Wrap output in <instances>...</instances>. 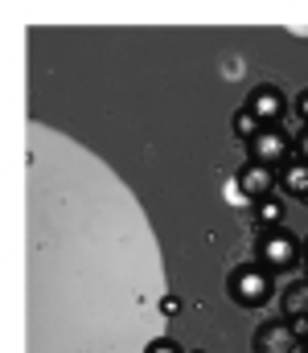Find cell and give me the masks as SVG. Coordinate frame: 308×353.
Instances as JSON below:
<instances>
[{"instance_id": "1", "label": "cell", "mask_w": 308, "mask_h": 353, "mask_svg": "<svg viewBox=\"0 0 308 353\" xmlns=\"http://www.w3.org/2000/svg\"><path fill=\"white\" fill-rule=\"evenodd\" d=\"M226 292L238 308H263L276 296V279L263 263H243L226 275Z\"/></svg>"}, {"instance_id": "2", "label": "cell", "mask_w": 308, "mask_h": 353, "mask_svg": "<svg viewBox=\"0 0 308 353\" xmlns=\"http://www.w3.org/2000/svg\"><path fill=\"white\" fill-rule=\"evenodd\" d=\"M255 255H259V263L267 267L271 275H276V271H296V263L305 259V243H300L292 230L276 226V230H263V234H259Z\"/></svg>"}, {"instance_id": "3", "label": "cell", "mask_w": 308, "mask_h": 353, "mask_svg": "<svg viewBox=\"0 0 308 353\" xmlns=\"http://www.w3.org/2000/svg\"><path fill=\"white\" fill-rule=\"evenodd\" d=\"M247 111H251L263 128H276V119L288 115V99H284V90L271 87V83H255L251 94H247Z\"/></svg>"}, {"instance_id": "4", "label": "cell", "mask_w": 308, "mask_h": 353, "mask_svg": "<svg viewBox=\"0 0 308 353\" xmlns=\"http://www.w3.org/2000/svg\"><path fill=\"white\" fill-rule=\"evenodd\" d=\"M247 152H251V161H259V165H288V157H292V136L284 132V128H263L251 144H247Z\"/></svg>"}, {"instance_id": "5", "label": "cell", "mask_w": 308, "mask_h": 353, "mask_svg": "<svg viewBox=\"0 0 308 353\" xmlns=\"http://www.w3.org/2000/svg\"><path fill=\"white\" fill-rule=\"evenodd\" d=\"M234 189L247 197V201H263V197H271L276 189H280V176L271 173L267 165H259V161H247L238 176H234Z\"/></svg>"}, {"instance_id": "6", "label": "cell", "mask_w": 308, "mask_h": 353, "mask_svg": "<svg viewBox=\"0 0 308 353\" xmlns=\"http://www.w3.org/2000/svg\"><path fill=\"white\" fill-rule=\"evenodd\" d=\"M296 337H292V329H288V321H267V325H259L255 329V337H251V353H296Z\"/></svg>"}, {"instance_id": "7", "label": "cell", "mask_w": 308, "mask_h": 353, "mask_svg": "<svg viewBox=\"0 0 308 353\" xmlns=\"http://www.w3.org/2000/svg\"><path fill=\"white\" fill-rule=\"evenodd\" d=\"M280 189H284L288 197H300V201H305L308 197V165L288 161V165L280 169Z\"/></svg>"}, {"instance_id": "8", "label": "cell", "mask_w": 308, "mask_h": 353, "mask_svg": "<svg viewBox=\"0 0 308 353\" xmlns=\"http://www.w3.org/2000/svg\"><path fill=\"white\" fill-rule=\"evenodd\" d=\"M284 214H288V205L271 193V197H263V201H255V218H259V226L263 230H276L280 222H284Z\"/></svg>"}, {"instance_id": "9", "label": "cell", "mask_w": 308, "mask_h": 353, "mask_svg": "<svg viewBox=\"0 0 308 353\" xmlns=\"http://www.w3.org/2000/svg\"><path fill=\"white\" fill-rule=\"evenodd\" d=\"M305 312H308V279H296V283H288V292H284V321L305 316Z\"/></svg>"}, {"instance_id": "10", "label": "cell", "mask_w": 308, "mask_h": 353, "mask_svg": "<svg viewBox=\"0 0 308 353\" xmlns=\"http://www.w3.org/2000/svg\"><path fill=\"white\" fill-rule=\"evenodd\" d=\"M259 132H263V123H259V119H255V115H251L247 107H238V111H234V136L251 144V140H255Z\"/></svg>"}, {"instance_id": "11", "label": "cell", "mask_w": 308, "mask_h": 353, "mask_svg": "<svg viewBox=\"0 0 308 353\" xmlns=\"http://www.w3.org/2000/svg\"><path fill=\"white\" fill-rule=\"evenodd\" d=\"M144 353H181V345H177L173 337H152V341H148V350H144Z\"/></svg>"}, {"instance_id": "12", "label": "cell", "mask_w": 308, "mask_h": 353, "mask_svg": "<svg viewBox=\"0 0 308 353\" xmlns=\"http://www.w3.org/2000/svg\"><path fill=\"white\" fill-rule=\"evenodd\" d=\"M288 329H292V337H296V341H308V312H305V316H292V321H288Z\"/></svg>"}, {"instance_id": "13", "label": "cell", "mask_w": 308, "mask_h": 353, "mask_svg": "<svg viewBox=\"0 0 308 353\" xmlns=\"http://www.w3.org/2000/svg\"><path fill=\"white\" fill-rule=\"evenodd\" d=\"M296 119L308 128V90H300V94H296Z\"/></svg>"}, {"instance_id": "14", "label": "cell", "mask_w": 308, "mask_h": 353, "mask_svg": "<svg viewBox=\"0 0 308 353\" xmlns=\"http://www.w3.org/2000/svg\"><path fill=\"white\" fill-rule=\"evenodd\" d=\"M296 157H300V165H308V128L300 132V140H296Z\"/></svg>"}, {"instance_id": "15", "label": "cell", "mask_w": 308, "mask_h": 353, "mask_svg": "<svg viewBox=\"0 0 308 353\" xmlns=\"http://www.w3.org/2000/svg\"><path fill=\"white\" fill-rule=\"evenodd\" d=\"M161 308H165V316H173V312H177V308H181V300H177V296H169V292H165V304H161Z\"/></svg>"}, {"instance_id": "16", "label": "cell", "mask_w": 308, "mask_h": 353, "mask_svg": "<svg viewBox=\"0 0 308 353\" xmlns=\"http://www.w3.org/2000/svg\"><path fill=\"white\" fill-rule=\"evenodd\" d=\"M296 353H308V341H300V345H296Z\"/></svg>"}, {"instance_id": "17", "label": "cell", "mask_w": 308, "mask_h": 353, "mask_svg": "<svg viewBox=\"0 0 308 353\" xmlns=\"http://www.w3.org/2000/svg\"><path fill=\"white\" fill-rule=\"evenodd\" d=\"M305 259H308V243H305Z\"/></svg>"}]
</instances>
